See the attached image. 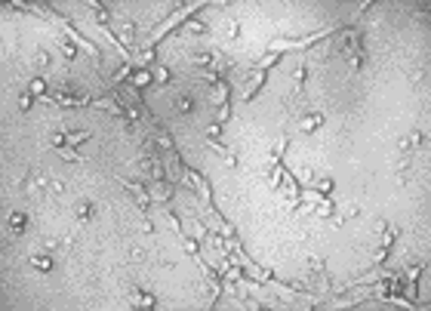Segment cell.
I'll use <instances>...</instances> for the list:
<instances>
[{"label": "cell", "mask_w": 431, "mask_h": 311, "mask_svg": "<svg viewBox=\"0 0 431 311\" xmlns=\"http://www.w3.org/2000/svg\"><path fill=\"white\" fill-rule=\"evenodd\" d=\"M123 188L133 194V200H136L139 206H148V203H151V191H148L145 185H139V182H130V179H123Z\"/></svg>", "instance_id": "cell-4"}, {"label": "cell", "mask_w": 431, "mask_h": 311, "mask_svg": "<svg viewBox=\"0 0 431 311\" xmlns=\"http://www.w3.org/2000/svg\"><path fill=\"white\" fill-rule=\"evenodd\" d=\"M31 268L34 271H50L53 268V259L46 253H31Z\"/></svg>", "instance_id": "cell-10"}, {"label": "cell", "mask_w": 431, "mask_h": 311, "mask_svg": "<svg viewBox=\"0 0 431 311\" xmlns=\"http://www.w3.org/2000/svg\"><path fill=\"white\" fill-rule=\"evenodd\" d=\"M133 299H136L139 308H154L157 305V299L151 296V293H145V290H133Z\"/></svg>", "instance_id": "cell-13"}, {"label": "cell", "mask_w": 431, "mask_h": 311, "mask_svg": "<svg viewBox=\"0 0 431 311\" xmlns=\"http://www.w3.org/2000/svg\"><path fill=\"white\" fill-rule=\"evenodd\" d=\"M172 108H176V114H182V117H188V114H194L197 102H194V96L182 93V96H176V99H172Z\"/></svg>", "instance_id": "cell-8"}, {"label": "cell", "mask_w": 431, "mask_h": 311, "mask_svg": "<svg viewBox=\"0 0 431 311\" xmlns=\"http://www.w3.org/2000/svg\"><path fill=\"white\" fill-rule=\"evenodd\" d=\"M170 182V179H167ZM167 182H154V194H151V198H157V200H170L172 198V191H176V188H172V185H167Z\"/></svg>", "instance_id": "cell-16"}, {"label": "cell", "mask_w": 431, "mask_h": 311, "mask_svg": "<svg viewBox=\"0 0 431 311\" xmlns=\"http://www.w3.org/2000/svg\"><path fill=\"white\" fill-rule=\"evenodd\" d=\"M237 34H240V22H237V19H231V22H225V37H228V40H234Z\"/></svg>", "instance_id": "cell-33"}, {"label": "cell", "mask_w": 431, "mask_h": 311, "mask_svg": "<svg viewBox=\"0 0 431 311\" xmlns=\"http://www.w3.org/2000/svg\"><path fill=\"white\" fill-rule=\"evenodd\" d=\"M74 213H77V219H80V222H89V219H92V203H89V200H80Z\"/></svg>", "instance_id": "cell-22"}, {"label": "cell", "mask_w": 431, "mask_h": 311, "mask_svg": "<svg viewBox=\"0 0 431 311\" xmlns=\"http://www.w3.org/2000/svg\"><path fill=\"white\" fill-rule=\"evenodd\" d=\"M287 148H289V139H281L274 148V154H271V167H284V154H287Z\"/></svg>", "instance_id": "cell-17"}, {"label": "cell", "mask_w": 431, "mask_h": 311, "mask_svg": "<svg viewBox=\"0 0 431 311\" xmlns=\"http://www.w3.org/2000/svg\"><path fill=\"white\" fill-rule=\"evenodd\" d=\"M92 16H96V22H99L105 31H108V9H105L102 3H92Z\"/></svg>", "instance_id": "cell-23"}, {"label": "cell", "mask_w": 431, "mask_h": 311, "mask_svg": "<svg viewBox=\"0 0 431 311\" xmlns=\"http://www.w3.org/2000/svg\"><path fill=\"white\" fill-rule=\"evenodd\" d=\"M25 228H28V213H25V210L9 213V234H13V237H22V234H25Z\"/></svg>", "instance_id": "cell-6"}, {"label": "cell", "mask_w": 431, "mask_h": 311, "mask_svg": "<svg viewBox=\"0 0 431 311\" xmlns=\"http://www.w3.org/2000/svg\"><path fill=\"white\" fill-rule=\"evenodd\" d=\"M284 286H287L289 293H299V296H308V293H311L308 286H305V283H299V281H284Z\"/></svg>", "instance_id": "cell-31"}, {"label": "cell", "mask_w": 431, "mask_h": 311, "mask_svg": "<svg viewBox=\"0 0 431 311\" xmlns=\"http://www.w3.org/2000/svg\"><path fill=\"white\" fill-rule=\"evenodd\" d=\"M364 59H367V50H364V47H357V50H354L351 56H348V68H351V74L357 71L360 65H364Z\"/></svg>", "instance_id": "cell-18"}, {"label": "cell", "mask_w": 431, "mask_h": 311, "mask_svg": "<svg viewBox=\"0 0 431 311\" xmlns=\"http://www.w3.org/2000/svg\"><path fill=\"white\" fill-rule=\"evenodd\" d=\"M357 213H360V206H357V203H348L345 210H339V216H342V222H345V219H354Z\"/></svg>", "instance_id": "cell-36"}, {"label": "cell", "mask_w": 431, "mask_h": 311, "mask_svg": "<svg viewBox=\"0 0 431 311\" xmlns=\"http://www.w3.org/2000/svg\"><path fill=\"white\" fill-rule=\"evenodd\" d=\"M31 102H34V96H31V93H25V96L19 99V111H28V108H31Z\"/></svg>", "instance_id": "cell-40"}, {"label": "cell", "mask_w": 431, "mask_h": 311, "mask_svg": "<svg viewBox=\"0 0 431 311\" xmlns=\"http://www.w3.org/2000/svg\"><path fill=\"white\" fill-rule=\"evenodd\" d=\"M59 154H62V157L68 160V164H80V154L74 151V148H71V145H65V148H59Z\"/></svg>", "instance_id": "cell-34"}, {"label": "cell", "mask_w": 431, "mask_h": 311, "mask_svg": "<svg viewBox=\"0 0 431 311\" xmlns=\"http://www.w3.org/2000/svg\"><path fill=\"white\" fill-rule=\"evenodd\" d=\"M151 80H154V74L151 71H133V77H130V86L133 89H142V86H148Z\"/></svg>", "instance_id": "cell-12"}, {"label": "cell", "mask_w": 431, "mask_h": 311, "mask_svg": "<svg viewBox=\"0 0 431 311\" xmlns=\"http://www.w3.org/2000/svg\"><path fill=\"white\" fill-rule=\"evenodd\" d=\"M170 68H157V71H154V80H157V84H170Z\"/></svg>", "instance_id": "cell-37"}, {"label": "cell", "mask_w": 431, "mask_h": 311, "mask_svg": "<svg viewBox=\"0 0 431 311\" xmlns=\"http://www.w3.org/2000/svg\"><path fill=\"white\" fill-rule=\"evenodd\" d=\"M43 247L50 250V253H68V250L74 247V240H71V234H65V237H50Z\"/></svg>", "instance_id": "cell-9"}, {"label": "cell", "mask_w": 431, "mask_h": 311, "mask_svg": "<svg viewBox=\"0 0 431 311\" xmlns=\"http://www.w3.org/2000/svg\"><path fill=\"white\" fill-rule=\"evenodd\" d=\"M86 139H89V133H86V130H74V133H68V145H71V148L84 145Z\"/></svg>", "instance_id": "cell-27"}, {"label": "cell", "mask_w": 431, "mask_h": 311, "mask_svg": "<svg viewBox=\"0 0 431 311\" xmlns=\"http://www.w3.org/2000/svg\"><path fill=\"white\" fill-rule=\"evenodd\" d=\"M130 77H133V65H130V62H123V65H120V71H114L111 80H114V84H123V80H130Z\"/></svg>", "instance_id": "cell-24"}, {"label": "cell", "mask_w": 431, "mask_h": 311, "mask_svg": "<svg viewBox=\"0 0 431 311\" xmlns=\"http://www.w3.org/2000/svg\"><path fill=\"white\" fill-rule=\"evenodd\" d=\"M151 59H154V43H148V47L139 50V65H148Z\"/></svg>", "instance_id": "cell-32"}, {"label": "cell", "mask_w": 431, "mask_h": 311, "mask_svg": "<svg viewBox=\"0 0 431 311\" xmlns=\"http://www.w3.org/2000/svg\"><path fill=\"white\" fill-rule=\"evenodd\" d=\"M120 40L123 43H136V25L133 22H126V25L120 28Z\"/></svg>", "instance_id": "cell-29"}, {"label": "cell", "mask_w": 431, "mask_h": 311, "mask_svg": "<svg viewBox=\"0 0 431 311\" xmlns=\"http://www.w3.org/2000/svg\"><path fill=\"white\" fill-rule=\"evenodd\" d=\"M228 93H231L228 80H216V86L209 89V102H216V105H228Z\"/></svg>", "instance_id": "cell-7"}, {"label": "cell", "mask_w": 431, "mask_h": 311, "mask_svg": "<svg viewBox=\"0 0 431 311\" xmlns=\"http://www.w3.org/2000/svg\"><path fill=\"white\" fill-rule=\"evenodd\" d=\"M284 176H287L284 167H271V172H268V185L277 191V188H281V182H284Z\"/></svg>", "instance_id": "cell-19"}, {"label": "cell", "mask_w": 431, "mask_h": 311, "mask_svg": "<svg viewBox=\"0 0 431 311\" xmlns=\"http://www.w3.org/2000/svg\"><path fill=\"white\" fill-rule=\"evenodd\" d=\"M262 86H265V71H256V74L247 80V86H243V102H253L256 96H259Z\"/></svg>", "instance_id": "cell-5"}, {"label": "cell", "mask_w": 431, "mask_h": 311, "mask_svg": "<svg viewBox=\"0 0 431 311\" xmlns=\"http://www.w3.org/2000/svg\"><path fill=\"white\" fill-rule=\"evenodd\" d=\"M277 191H281V194H284V198H287L289 203H293V206H299V203H302V182H296L293 176H289V172L284 176V182H281V188H277Z\"/></svg>", "instance_id": "cell-2"}, {"label": "cell", "mask_w": 431, "mask_h": 311, "mask_svg": "<svg viewBox=\"0 0 431 311\" xmlns=\"http://www.w3.org/2000/svg\"><path fill=\"white\" fill-rule=\"evenodd\" d=\"M59 47H62V56H65L68 62H74V59H77V47H74V43L68 40V37H62V43H59Z\"/></svg>", "instance_id": "cell-26"}, {"label": "cell", "mask_w": 431, "mask_h": 311, "mask_svg": "<svg viewBox=\"0 0 431 311\" xmlns=\"http://www.w3.org/2000/svg\"><path fill=\"white\" fill-rule=\"evenodd\" d=\"M311 274L317 278V286H320L323 293H327V290H330V274H327V262H323L320 256H314V259H311Z\"/></svg>", "instance_id": "cell-3"}, {"label": "cell", "mask_w": 431, "mask_h": 311, "mask_svg": "<svg viewBox=\"0 0 431 311\" xmlns=\"http://www.w3.org/2000/svg\"><path fill=\"white\" fill-rule=\"evenodd\" d=\"M305 77H308V68L302 65L299 71H296V77H293V96H302V93H305Z\"/></svg>", "instance_id": "cell-15"}, {"label": "cell", "mask_w": 431, "mask_h": 311, "mask_svg": "<svg viewBox=\"0 0 431 311\" xmlns=\"http://www.w3.org/2000/svg\"><path fill=\"white\" fill-rule=\"evenodd\" d=\"M185 253H191V256H197V240H185Z\"/></svg>", "instance_id": "cell-42"}, {"label": "cell", "mask_w": 431, "mask_h": 311, "mask_svg": "<svg viewBox=\"0 0 431 311\" xmlns=\"http://www.w3.org/2000/svg\"><path fill=\"white\" fill-rule=\"evenodd\" d=\"M320 123H323V114H308V117H302L299 130H302V133H314V130H317Z\"/></svg>", "instance_id": "cell-11"}, {"label": "cell", "mask_w": 431, "mask_h": 311, "mask_svg": "<svg viewBox=\"0 0 431 311\" xmlns=\"http://www.w3.org/2000/svg\"><path fill=\"white\" fill-rule=\"evenodd\" d=\"M46 194L56 198V200H65V185H62L59 179H50V191H46Z\"/></svg>", "instance_id": "cell-25"}, {"label": "cell", "mask_w": 431, "mask_h": 311, "mask_svg": "<svg viewBox=\"0 0 431 311\" xmlns=\"http://www.w3.org/2000/svg\"><path fill=\"white\" fill-rule=\"evenodd\" d=\"M53 102L59 108H84L89 102V96L84 93V89H77V84H65L59 93H53Z\"/></svg>", "instance_id": "cell-1"}, {"label": "cell", "mask_w": 431, "mask_h": 311, "mask_svg": "<svg viewBox=\"0 0 431 311\" xmlns=\"http://www.w3.org/2000/svg\"><path fill=\"white\" fill-rule=\"evenodd\" d=\"M31 65L34 68H40V71H46V68H50V53H37V56H34V59H31Z\"/></svg>", "instance_id": "cell-30"}, {"label": "cell", "mask_w": 431, "mask_h": 311, "mask_svg": "<svg viewBox=\"0 0 431 311\" xmlns=\"http://www.w3.org/2000/svg\"><path fill=\"white\" fill-rule=\"evenodd\" d=\"M281 62V53H265L259 62H256V71H268V68H274Z\"/></svg>", "instance_id": "cell-14"}, {"label": "cell", "mask_w": 431, "mask_h": 311, "mask_svg": "<svg viewBox=\"0 0 431 311\" xmlns=\"http://www.w3.org/2000/svg\"><path fill=\"white\" fill-rule=\"evenodd\" d=\"M231 117V105H219V123H225Z\"/></svg>", "instance_id": "cell-41"}, {"label": "cell", "mask_w": 431, "mask_h": 311, "mask_svg": "<svg viewBox=\"0 0 431 311\" xmlns=\"http://www.w3.org/2000/svg\"><path fill=\"white\" fill-rule=\"evenodd\" d=\"M28 93H31V96H43V93H46V84H43L40 77H34L31 86H28Z\"/></svg>", "instance_id": "cell-35"}, {"label": "cell", "mask_w": 431, "mask_h": 311, "mask_svg": "<svg viewBox=\"0 0 431 311\" xmlns=\"http://www.w3.org/2000/svg\"><path fill=\"white\" fill-rule=\"evenodd\" d=\"M167 222L172 225V231H179V234H182V219H179L176 213H167Z\"/></svg>", "instance_id": "cell-39"}, {"label": "cell", "mask_w": 431, "mask_h": 311, "mask_svg": "<svg viewBox=\"0 0 431 311\" xmlns=\"http://www.w3.org/2000/svg\"><path fill=\"white\" fill-rule=\"evenodd\" d=\"M209 28L203 25V22H197V19H188L185 22V34H206Z\"/></svg>", "instance_id": "cell-28"}, {"label": "cell", "mask_w": 431, "mask_h": 311, "mask_svg": "<svg viewBox=\"0 0 431 311\" xmlns=\"http://www.w3.org/2000/svg\"><path fill=\"white\" fill-rule=\"evenodd\" d=\"M373 262H376V265H385V262H388V247H382V244H379L376 259H373Z\"/></svg>", "instance_id": "cell-38"}, {"label": "cell", "mask_w": 431, "mask_h": 311, "mask_svg": "<svg viewBox=\"0 0 431 311\" xmlns=\"http://www.w3.org/2000/svg\"><path fill=\"white\" fill-rule=\"evenodd\" d=\"M330 191H333V179H317V182H314V194H317V200L327 198Z\"/></svg>", "instance_id": "cell-21"}, {"label": "cell", "mask_w": 431, "mask_h": 311, "mask_svg": "<svg viewBox=\"0 0 431 311\" xmlns=\"http://www.w3.org/2000/svg\"><path fill=\"white\" fill-rule=\"evenodd\" d=\"M379 231H382V247H391L394 237H398V228H394V225H385V222L379 225Z\"/></svg>", "instance_id": "cell-20"}]
</instances>
